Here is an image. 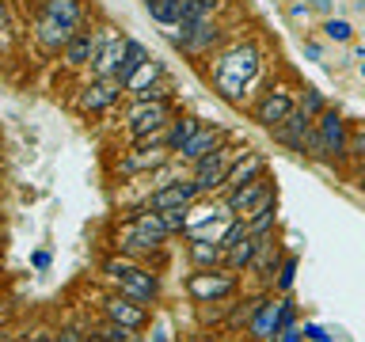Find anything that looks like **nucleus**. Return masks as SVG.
Listing matches in <instances>:
<instances>
[{"instance_id": "obj_5", "label": "nucleus", "mask_w": 365, "mask_h": 342, "mask_svg": "<svg viewBox=\"0 0 365 342\" xmlns=\"http://www.w3.org/2000/svg\"><path fill=\"white\" fill-rule=\"evenodd\" d=\"M274 194H278V187H274V179H270V171H267V175H259V179L244 182V187L225 190L221 198H225L228 217H236V221H247V217L255 213L267 198H274Z\"/></svg>"}, {"instance_id": "obj_25", "label": "nucleus", "mask_w": 365, "mask_h": 342, "mask_svg": "<svg viewBox=\"0 0 365 342\" xmlns=\"http://www.w3.org/2000/svg\"><path fill=\"white\" fill-rule=\"evenodd\" d=\"M122 57H125V38H118V34H114V38L107 42V50L99 53V61L91 65V73H96V80H99V76H114V73H118Z\"/></svg>"}, {"instance_id": "obj_17", "label": "nucleus", "mask_w": 365, "mask_h": 342, "mask_svg": "<svg viewBox=\"0 0 365 342\" xmlns=\"http://www.w3.org/2000/svg\"><path fill=\"white\" fill-rule=\"evenodd\" d=\"M187 259L194 262V270L225 266V247L221 239H210V236H187Z\"/></svg>"}, {"instance_id": "obj_32", "label": "nucleus", "mask_w": 365, "mask_h": 342, "mask_svg": "<svg viewBox=\"0 0 365 342\" xmlns=\"http://www.w3.org/2000/svg\"><path fill=\"white\" fill-rule=\"evenodd\" d=\"M130 95L137 103H171V99H175V88H171L168 80H156V84H148L141 91H130Z\"/></svg>"}, {"instance_id": "obj_13", "label": "nucleus", "mask_w": 365, "mask_h": 342, "mask_svg": "<svg viewBox=\"0 0 365 342\" xmlns=\"http://www.w3.org/2000/svg\"><path fill=\"white\" fill-rule=\"evenodd\" d=\"M171 160H175V152L171 148H141V145H133L130 152H125L118 160V171L122 175H141V171H160V167H168Z\"/></svg>"}, {"instance_id": "obj_34", "label": "nucleus", "mask_w": 365, "mask_h": 342, "mask_svg": "<svg viewBox=\"0 0 365 342\" xmlns=\"http://www.w3.org/2000/svg\"><path fill=\"white\" fill-rule=\"evenodd\" d=\"M324 34H327V42H339V46L354 42V27H350V19H335V16H331V19L324 23Z\"/></svg>"}, {"instance_id": "obj_43", "label": "nucleus", "mask_w": 365, "mask_h": 342, "mask_svg": "<svg viewBox=\"0 0 365 342\" xmlns=\"http://www.w3.org/2000/svg\"><path fill=\"white\" fill-rule=\"evenodd\" d=\"M0 342H19L16 331H0Z\"/></svg>"}, {"instance_id": "obj_31", "label": "nucleus", "mask_w": 365, "mask_h": 342, "mask_svg": "<svg viewBox=\"0 0 365 342\" xmlns=\"http://www.w3.org/2000/svg\"><path fill=\"white\" fill-rule=\"evenodd\" d=\"M96 331L107 342H137V331L133 327H125V323H114V319H107V316H99V323H96Z\"/></svg>"}, {"instance_id": "obj_11", "label": "nucleus", "mask_w": 365, "mask_h": 342, "mask_svg": "<svg viewBox=\"0 0 365 342\" xmlns=\"http://www.w3.org/2000/svg\"><path fill=\"white\" fill-rule=\"evenodd\" d=\"M171 122V103H137L130 114H125V130H130V137H145L153 130H164V125Z\"/></svg>"}, {"instance_id": "obj_14", "label": "nucleus", "mask_w": 365, "mask_h": 342, "mask_svg": "<svg viewBox=\"0 0 365 342\" xmlns=\"http://www.w3.org/2000/svg\"><path fill=\"white\" fill-rule=\"evenodd\" d=\"M125 91L122 80H114V76H99V80H91V84L80 91V110H91V114H99V110H107L118 103V95Z\"/></svg>"}, {"instance_id": "obj_44", "label": "nucleus", "mask_w": 365, "mask_h": 342, "mask_svg": "<svg viewBox=\"0 0 365 342\" xmlns=\"http://www.w3.org/2000/svg\"><path fill=\"white\" fill-rule=\"evenodd\" d=\"M88 342H107V338H103V335H99V331H96V327H91V331H88Z\"/></svg>"}, {"instance_id": "obj_1", "label": "nucleus", "mask_w": 365, "mask_h": 342, "mask_svg": "<svg viewBox=\"0 0 365 342\" xmlns=\"http://www.w3.org/2000/svg\"><path fill=\"white\" fill-rule=\"evenodd\" d=\"M259 46L255 42H236L232 50H225V53H217V65H213V84L217 91L228 99V103H244L247 95V84L255 80L259 73Z\"/></svg>"}, {"instance_id": "obj_9", "label": "nucleus", "mask_w": 365, "mask_h": 342, "mask_svg": "<svg viewBox=\"0 0 365 342\" xmlns=\"http://www.w3.org/2000/svg\"><path fill=\"white\" fill-rule=\"evenodd\" d=\"M297 110V99H293V91L289 88H270V91H262V99L251 107V118H255L262 130H274V125H282L289 114Z\"/></svg>"}, {"instance_id": "obj_30", "label": "nucleus", "mask_w": 365, "mask_h": 342, "mask_svg": "<svg viewBox=\"0 0 365 342\" xmlns=\"http://www.w3.org/2000/svg\"><path fill=\"white\" fill-rule=\"evenodd\" d=\"M232 296H228V301H210V304H198V319L205 327L210 323H228V316H232Z\"/></svg>"}, {"instance_id": "obj_27", "label": "nucleus", "mask_w": 365, "mask_h": 342, "mask_svg": "<svg viewBox=\"0 0 365 342\" xmlns=\"http://www.w3.org/2000/svg\"><path fill=\"white\" fill-rule=\"evenodd\" d=\"M251 259H255V236H244L236 247H228V251H225V266H228V270H236V274L251 270Z\"/></svg>"}, {"instance_id": "obj_18", "label": "nucleus", "mask_w": 365, "mask_h": 342, "mask_svg": "<svg viewBox=\"0 0 365 342\" xmlns=\"http://www.w3.org/2000/svg\"><path fill=\"white\" fill-rule=\"evenodd\" d=\"M42 16L68 31H84L88 11H84V0H42Z\"/></svg>"}, {"instance_id": "obj_35", "label": "nucleus", "mask_w": 365, "mask_h": 342, "mask_svg": "<svg viewBox=\"0 0 365 342\" xmlns=\"http://www.w3.org/2000/svg\"><path fill=\"white\" fill-rule=\"evenodd\" d=\"M293 278H297V255H285L282 262V270H278V278H274V289H278L282 296L293 289Z\"/></svg>"}, {"instance_id": "obj_37", "label": "nucleus", "mask_w": 365, "mask_h": 342, "mask_svg": "<svg viewBox=\"0 0 365 342\" xmlns=\"http://www.w3.org/2000/svg\"><path fill=\"white\" fill-rule=\"evenodd\" d=\"M53 342H88V335H84L80 327H61V331L53 335Z\"/></svg>"}, {"instance_id": "obj_3", "label": "nucleus", "mask_w": 365, "mask_h": 342, "mask_svg": "<svg viewBox=\"0 0 365 342\" xmlns=\"http://www.w3.org/2000/svg\"><path fill=\"white\" fill-rule=\"evenodd\" d=\"M244 152H247V145H221L217 152L202 156L198 164H190V179L198 182L202 198H213V194H221L228 171H232V164H236V160L244 156Z\"/></svg>"}, {"instance_id": "obj_46", "label": "nucleus", "mask_w": 365, "mask_h": 342, "mask_svg": "<svg viewBox=\"0 0 365 342\" xmlns=\"http://www.w3.org/2000/svg\"><path fill=\"white\" fill-rule=\"evenodd\" d=\"M316 8L319 11H331V0H316Z\"/></svg>"}, {"instance_id": "obj_2", "label": "nucleus", "mask_w": 365, "mask_h": 342, "mask_svg": "<svg viewBox=\"0 0 365 342\" xmlns=\"http://www.w3.org/2000/svg\"><path fill=\"white\" fill-rule=\"evenodd\" d=\"M103 274H107V281H114V289L133 296V301L141 304H153L160 296V278L153 266H145V262H137L130 255H110L103 259Z\"/></svg>"}, {"instance_id": "obj_19", "label": "nucleus", "mask_w": 365, "mask_h": 342, "mask_svg": "<svg viewBox=\"0 0 365 342\" xmlns=\"http://www.w3.org/2000/svg\"><path fill=\"white\" fill-rule=\"evenodd\" d=\"M267 171H270L267 156H262V152H251V148H247V152L232 164V171H228V179H225L221 194H225V190H232V187H244V182L259 179V175H267Z\"/></svg>"}, {"instance_id": "obj_15", "label": "nucleus", "mask_w": 365, "mask_h": 342, "mask_svg": "<svg viewBox=\"0 0 365 342\" xmlns=\"http://www.w3.org/2000/svg\"><path fill=\"white\" fill-rule=\"evenodd\" d=\"M282 247H278V239H274V232L267 236H255V259H251V274L262 281H274V274L282 270Z\"/></svg>"}, {"instance_id": "obj_23", "label": "nucleus", "mask_w": 365, "mask_h": 342, "mask_svg": "<svg viewBox=\"0 0 365 342\" xmlns=\"http://www.w3.org/2000/svg\"><path fill=\"white\" fill-rule=\"evenodd\" d=\"M202 125H205V122H198L194 114H179V118H171V122H168V148H171V152H179V148L187 145L190 137L202 130Z\"/></svg>"}, {"instance_id": "obj_10", "label": "nucleus", "mask_w": 365, "mask_h": 342, "mask_svg": "<svg viewBox=\"0 0 365 342\" xmlns=\"http://www.w3.org/2000/svg\"><path fill=\"white\" fill-rule=\"evenodd\" d=\"M99 312L107 316V319H114V323L133 327V331H145V327H148V304L133 301V296H125V293H118V289L103 296Z\"/></svg>"}, {"instance_id": "obj_4", "label": "nucleus", "mask_w": 365, "mask_h": 342, "mask_svg": "<svg viewBox=\"0 0 365 342\" xmlns=\"http://www.w3.org/2000/svg\"><path fill=\"white\" fill-rule=\"evenodd\" d=\"M187 293L194 304H210V301H228L240 293V274L228 266H210V270H194L187 278Z\"/></svg>"}, {"instance_id": "obj_6", "label": "nucleus", "mask_w": 365, "mask_h": 342, "mask_svg": "<svg viewBox=\"0 0 365 342\" xmlns=\"http://www.w3.org/2000/svg\"><path fill=\"white\" fill-rule=\"evenodd\" d=\"M114 38V27H99V31H76L73 42L61 50V61L68 68H84V65H96L99 53L107 50V42Z\"/></svg>"}, {"instance_id": "obj_40", "label": "nucleus", "mask_w": 365, "mask_h": 342, "mask_svg": "<svg viewBox=\"0 0 365 342\" xmlns=\"http://www.w3.org/2000/svg\"><path fill=\"white\" fill-rule=\"evenodd\" d=\"M289 19H297V23L304 19V23H308V8H304V4H293V8H289Z\"/></svg>"}, {"instance_id": "obj_20", "label": "nucleus", "mask_w": 365, "mask_h": 342, "mask_svg": "<svg viewBox=\"0 0 365 342\" xmlns=\"http://www.w3.org/2000/svg\"><path fill=\"white\" fill-rule=\"evenodd\" d=\"M278 308H282V296L274 301V296H267V304L255 312V319L247 323V335L255 338V342H274L282 335V327H278Z\"/></svg>"}, {"instance_id": "obj_21", "label": "nucleus", "mask_w": 365, "mask_h": 342, "mask_svg": "<svg viewBox=\"0 0 365 342\" xmlns=\"http://www.w3.org/2000/svg\"><path fill=\"white\" fill-rule=\"evenodd\" d=\"M145 11L160 27H182V19L190 11V0H145Z\"/></svg>"}, {"instance_id": "obj_28", "label": "nucleus", "mask_w": 365, "mask_h": 342, "mask_svg": "<svg viewBox=\"0 0 365 342\" xmlns=\"http://www.w3.org/2000/svg\"><path fill=\"white\" fill-rule=\"evenodd\" d=\"M267 304V296H247V301H236L232 304V316H228V323L225 331H240V327H247L251 319H255V312Z\"/></svg>"}, {"instance_id": "obj_42", "label": "nucleus", "mask_w": 365, "mask_h": 342, "mask_svg": "<svg viewBox=\"0 0 365 342\" xmlns=\"http://www.w3.org/2000/svg\"><path fill=\"white\" fill-rule=\"evenodd\" d=\"M304 53L312 57V61H319V46H316V42H304Z\"/></svg>"}, {"instance_id": "obj_48", "label": "nucleus", "mask_w": 365, "mask_h": 342, "mask_svg": "<svg viewBox=\"0 0 365 342\" xmlns=\"http://www.w3.org/2000/svg\"><path fill=\"white\" fill-rule=\"evenodd\" d=\"M361 76H365V65H361Z\"/></svg>"}, {"instance_id": "obj_8", "label": "nucleus", "mask_w": 365, "mask_h": 342, "mask_svg": "<svg viewBox=\"0 0 365 342\" xmlns=\"http://www.w3.org/2000/svg\"><path fill=\"white\" fill-rule=\"evenodd\" d=\"M202 202V190H198V182H194L190 175H182V179H171L164 182V187H156L153 194H148V209H156V213H164V209H190V205H198Z\"/></svg>"}, {"instance_id": "obj_47", "label": "nucleus", "mask_w": 365, "mask_h": 342, "mask_svg": "<svg viewBox=\"0 0 365 342\" xmlns=\"http://www.w3.org/2000/svg\"><path fill=\"white\" fill-rule=\"evenodd\" d=\"M19 342H31V335H19Z\"/></svg>"}, {"instance_id": "obj_24", "label": "nucleus", "mask_w": 365, "mask_h": 342, "mask_svg": "<svg viewBox=\"0 0 365 342\" xmlns=\"http://www.w3.org/2000/svg\"><path fill=\"white\" fill-rule=\"evenodd\" d=\"M148 61V50L137 38H125V57H122V65H118V73H114V80H122V84H130V80L137 76V68H141Z\"/></svg>"}, {"instance_id": "obj_39", "label": "nucleus", "mask_w": 365, "mask_h": 342, "mask_svg": "<svg viewBox=\"0 0 365 342\" xmlns=\"http://www.w3.org/2000/svg\"><path fill=\"white\" fill-rule=\"evenodd\" d=\"M190 342H240V338H228V335H210V331H205V335H194Z\"/></svg>"}, {"instance_id": "obj_33", "label": "nucleus", "mask_w": 365, "mask_h": 342, "mask_svg": "<svg viewBox=\"0 0 365 342\" xmlns=\"http://www.w3.org/2000/svg\"><path fill=\"white\" fill-rule=\"evenodd\" d=\"M297 110H304L308 118L316 122L319 114L327 110V99H324V91H319V88H304V91H301V103H297Z\"/></svg>"}, {"instance_id": "obj_49", "label": "nucleus", "mask_w": 365, "mask_h": 342, "mask_svg": "<svg viewBox=\"0 0 365 342\" xmlns=\"http://www.w3.org/2000/svg\"><path fill=\"white\" fill-rule=\"evenodd\" d=\"M361 187H365V179H361Z\"/></svg>"}, {"instance_id": "obj_38", "label": "nucleus", "mask_w": 365, "mask_h": 342, "mask_svg": "<svg viewBox=\"0 0 365 342\" xmlns=\"http://www.w3.org/2000/svg\"><path fill=\"white\" fill-rule=\"evenodd\" d=\"M301 338H304V327H297V323H289V327L278 335V342H301Z\"/></svg>"}, {"instance_id": "obj_26", "label": "nucleus", "mask_w": 365, "mask_h": 342, "mask_svg": "<svg viewBox=\"0 0 365 342\" xmlns=\"http://www.w3.org/2000/svg\"><path fill=\"white\" fill-rule=\"evenodd\" d=\"M274 221H278V194L267 198L255 213L247 217V232L251 236H267V232H274Z\"/></svg>"}, {"instance_id": "obj_12", "label": "nucleus", "mask_w": 365, "mask_h": 342, "mask_svg": "<svg viewBox=\"0 0 365 342\" xmlns=\"http://www.w3.org/2000/svg\"><path fill=\"white\" fill-rule=\"evenodd\" d=\"M312 130H316V122L308 118L304 110H293L289 118H285L282 125H274V141L278 145H285L289 152H297V156H308V137H312Z\"/></svg>"}, {"instance_id": "obj_22", "label": "nucleus", "mask_w": 365, "mask_h": 342, "mask_svg": "<svg viewBox=\"0 0 365 342\" xmlns=\"http://www.w3.org/2000/svg\"><path fill=\"white\" fill-rule=\"evenodd\" d=\"M73 34L76 31H68V27H61V23H53L46 16H38V27H34V38H38V46L46 53H61L65 46L73 42Z\"/></svg>"}, {"instance_id": "obj_45", "label": "nucleus", "mask_w": 365, "mask_h": 342, "mask_svg": "<svg viewBox=\"0 0 365 342\" xmlns=\"http://www.w3.org/2000/svg\"><path fill=\"white\" fill-rule=\"evenodd\" d=\"M4 23H8V8H4V0H0V31H4Z\"/></svg>"}, {"instance_id": "obj_41", "label": "nucleus", "mask_w": 365, "mask_h": 342, "mask_svg": "<svg viewBox=\"0 0 365 342\" xmlns=\"http://www.w3.org/2000/svg\"><path fill=\"white\" fill-rule=\"evenodd\" d=\"M304 338H312V342H327V335L319 327H304Z\"/></svg>"}, {"instance_id": "obj_36", "label": "nucleus", "mask_w": 365, "mask_h": 342, "mask_svg": "<svg viewBox=\"0 0 365 342\" xmlns=\"http://www.w3.org/2000/svg\"><path fill=\"white\" fill-rule=\"evenodd\" d=\"M350 156L354 160H365V122H358L350 130Z\"/></svg>"}, {"instance_id": "obj_29", "label": "nucleus", "mask_w": 365, "mask_h": 342, "mask_svg": "<svg viewBox=\"0 0 365 342\" xmlns=\"http://www.w3.org/2000/svg\"><path fill=\"white\" fill-rule=\"evenodd\" d=\"M156 80H164V65H160L156 57H148V61L137 68V76L125 84V91H141V88H148V84H156Z\"/></svg>"}, {"instance_id": "obj_7", "label": "nucleus", "mask_w": 365, "mask_h": 342, "mask_svg": "<svg viewBox=\"0 0 365 342\" xmlns=\"http://www.w3.org/2000/svg\"><path fill=\"white\" fill-rule=\"evenodd\" d=\"M316 137L324 141L327 164H335V160H346V156H350V125H346V118H342L335 107H327V110L316 118Z\"/></svg>"}, {"instance_id": "obj_16", "label": "nucleus", "mask_w": 365, "mask_h": 342, "mask_svg": "<svg viewBox=\"0 0 365 342\" xmlns=\"http://www.w3.org/2000/svg\"><path fill=\"white\" fill-rule=\"evenodd\" d=\"M221 145H225V130H221V125H202V130L194 133L190 141L182 145L179 152H175V160H187V164H198L202 156L217 152Z\"/></svg>"}]
</instances>
